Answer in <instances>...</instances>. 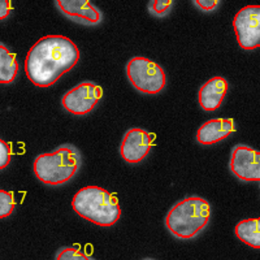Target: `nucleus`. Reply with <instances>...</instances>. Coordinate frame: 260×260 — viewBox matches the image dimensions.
<instances>
[{
	"instance_id": "nucleus-14",
	"label": "nucleus",
	"mask_w": 260,
	"mask_h": 260,
	"mask_svg": "<svg viewBox=\"0 0 260 260\" xmlns=\"http://www.w3.org/2000/svg\"><path fill=\"white\" fill-rule=\"evenodd\" d=\"M18 73V62L16 55L9 52L4 43H0V82L3 85L12 83Z\"/></svg>"
},
{
	"instance_id": "nucleus-18",
	"label": "nucleus",
	"mask_w": 260,
	"mask_h": 260,
	"mask_svg": "<svg viewBox=\"0 0 260 260\" xmlns=\"http://www.w3.org/2000/svg\"><path fill=\"white\" fill-rule=\"evenodd\" d=\"M11 157H12V145L2 139L0 141V168L2 171L8 167Z\"/></svg>"
},
{
	"instance_id": "nucleus-6",
	"label": "nucleus",
	"mask_w": 260,
	"mask_h": 260,
	"mask_svg": "<svg viewBox=\"0 0 260 260\" xmlns=\"http://www.w3.org/2000/svg\"><path fill=\"white\" fill-rule=\"evenodd\" d=\"M103 96V89L91 81H83L65 92L61 106L65 111L76 116L89 115Z\"/></svg>"
},
{
	"instance_id": "nucleus-5",
	"label": "nucleus",
	"mask_w": 260,
	"mask_h": 260,
	"mask_svg": "<svg viewBox=\"0 0 260 260\" xmlns=\"http://www.w3.org/2000/svg\"><path fill=\"white\" fill-rule=\"evenodd\" d=\"M126 77L133 87L143 94H159L167 85L164 69L157 62L146 57L136 56L127 61Z\"/></svg>"
},
{
	"instance_id": "nucleus-4",
	"label": "nucleus",
	"mask_w": 260,
	"mask_h": 260,
	"mask_svg": "<svg viewBox=\"0 0 260 260\" xmlns=\"http://www.w3.org/2000/svg\"><path fill=\"white\" fill-rule=\"evenodd\" d=\"M81 152L72 145H62L52 152L41 154L32 162V172L41 182L60 186L69 182L81 167Z\"/></svg>"
},
{
	"instance_id": "nucleus-8",
	"label": "nucleus",
	"mask_w": 260,
	"mask_h": 260,
	"mask_svg": "<svg viewBox=\"0 0 260 260\" xmlns=\"http://www.w3.org/2000/svg\"><path fill=\"white\" fill-rule=\"evenodd\" d=\"M231 172L243 182L260 181V154L259 151L246 145H237L232 150Z\"/></svg>"
},
{
	"instance_id": "nucleus-17",
	"label": "nucleus",
	"mask_w": 260,
	"mask_h": 260,
	"mask_svg": "<svg viewBox=\"0 0 260 260\" xmlns=\"http://www.w3.org/2000/svg\"><path fill=\"white\" fill-rule=\"evenodd\" d=\"M173 2L172 0H152L148 3V11L156 17H166L171 12Z\"/></svg>"
},
{
	"instance_id": "nucleus-19",
	"label": "nucleus",
	"mask_w": 260,
	"mask_h": 260,
	"mask_svg": "<svg viewBox=\"0 0 260 260\" xmlns=\"http://www.w3.org/2000/svg\"><path fill=\"white\" fill-rule=\"evenodd\" d=\"M194 4L199 9H202V11L210 12V11H213V9L217 8L220 2L219 0H194Z\"/></svg>"
},
{
	"instance_id": "nucleus-7",
	"label": "nucleus",
	"mask_w": 260,
	"mask_h": 260,
	"mask_svg": "<svg viewBox=\"0 0 260 260\" xmlns=\"http://www.w3.org/2000/svg\"><path fill=\"white\" fill-rule=\"evenodd\" d=\"M237 42L242 50L252 51L260 45V7L247 6L233 20Z\"/></svg>"
},
{
	"instance_id": "nucleus-2",
	"label": "nucleus",
	"mask_w": 260,
	"mask_h": 260,
	"mask_svg": "<svg viewBox=\"0 0 260 260\" xmlns=\"http://www.w3.org/2000/svg\"><path fill=\"white\" fill-rule=\"evenodd\" d=\"M211 207L202 197H187L177 202L166 216V226L178 240H191L207 226Z\"/></svg>"
},
{
	"instance_id": "nucleus-15",
	"label": "nucleus",
	"mask_w": 260,
	"mask_h": 260,
	"mask_svg": "<svg viewBox=\"0 0 260 260\" xmlns=\"http://www.w3.org/2000/svg\"><path fill=\"white\" fill-rule=\"evenodd\" d=\"M15 207V194L12 191H6L4 189L0 190V217L6 219L12 215Z\"/></svg>"
},
{
	"instance_id": "nucleus-13",
	"label": "nucleus",
	"mask_w": 260,
	"mask_h": 260,
	"mask_svg": "<svg viewBox=\"0 0 260 260\" xmlns=\"http://www.w3.org/2000/svg\"><path fill=\"white\" fill-rule=\"evenodd\" d=\"M236 236L241 242L246 243L250 247L259 250L260 248V220L259 217L255 219L241 220L236 225Z\"/></svg>"
},
{
	"instance_id": "nucleus-1",
	"label": "nucleus",
	"mask_w": 260,
	"mask_h": 260,
	"mask_svg": "<svg viewBox=\"0 0 260 260\" xmlns=\"http://www.w3.org/2000/svg\"><path fill=\"white\" fill-rule=\"evenodd\" d=\"M80 50L64 36H46L37 41L25 59V72L38 87H50L80 60Z\"/></svg>"
},
{
	"instance_id": "nucleus-16",
	"label": "nucleus",
	"mask_w": 260,
	"mask_h": 260,
	"mask_svg": "<svg viewBox=\"0 0 260 260\" xmlns=\"http://www.w3.org/2000/svg\"><path fill=\"white\" fill-rule=\"evenodd\" d=\"M56 260H92L94 257L87 255L86 252L81 251L80 248L73 246V247L61 248L55 256Z\"/></svg>"
},
{
	"instance_id": "nucleus-3",
	"label": "nucleus",
	"mask_w": 260,
	"mask_h": 260,
	"mask_svg": "<svg viewBox=\"0 0 260 260\" xmlns=\"http://www.w3.org/2000/svg\"><path fill=\"white\" fill-rule=\"evenodd\" d=\"M72 208L78 216L99 226H112L121 216L117 198L99 186L78 190L72 199Z\"/></svg>"
},
{
	"instance_id": "nucleus-20",
	"label": "nucleus",
	"mask_w": 260,
	"mask_h": 260,
	"mask_svg": "<svg viewBox=\"0 0 260 260\" xmlns=\"http://www.w3.org/2000/svg\"><path fill=\"white\" fill-rule=\"evenodd\" d=\"M11 11H12V3L9 0H2L0 2V18L4 20L8 17Z\"/></svg>"
},
{
	"instance_id": "nucleus-11",
	"label": "nucleus",
	"mask_w": 260,
	"mask_h": 260,
	"mask_svg": "<svg viewBox=\"0 0 260 260\" xmlns=\"http://www.w3.org/2000/svg\"><path fill=\"white\" fill-rule=\"evenodd\" d=\"M236 132L233 118H212L204 122L197 132V141L199 145L211 146L228 138Z\"/></svg>"
},
{
	"instance_id": "nucleus-9",
	"label": "nucleus",
	"mask_w": 260,
	"mask_h": 260,
	"mask_svg": "<svg viewBox=\"0 0 260 260\" xmlns=\"http://www.w3.org/2000/svg\"><path fill=\"white\" fill-rule=\"evenodd\" d=\"M152 146V136L141 127H132L125 133L120 146V155L129 164H138L146 159Z\"/></svg>"
},
{
	"instance_id": "nucleus-10",
	"label": "nucleus",
	"mask_w": 260,
	"mask_h": 260,
	"mask_svg": "<svg viewBox=\"0 0 260 260\" xmlns=\"http://www.w3.org/2000/svg\"><path fill=\"white\" fill-rule=\"evenodd\" d=\"M55 6L69 20L94 26L102 21V12L89 0H56Z\"/></svg>"
},
{
	"instance_id": "nucleus-12",
	"label": "nucleus",
	"mask_w": 260,
	"mask_h": 260,
	"mask_svg": "<svg viewBox=\"0 0 260 260\" xmlns=\"http://www.w3.org/2000/svg\"><path fill=\"white\" fill-rule=\"evenodd\" d=\"M228 89H229V83L224 77L217 76V77L211 78L199 89V106L208 112L216 111L222 104Z\"/></svg>"
}]
</instances>
